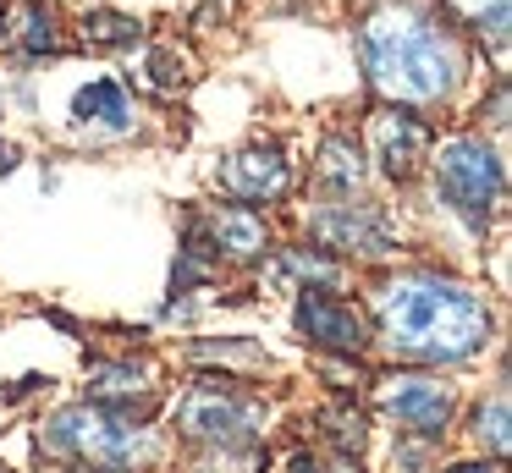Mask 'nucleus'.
<instances>
[{
    "label": "nucleus",
    "instance_id": "4",
    "mask_svg": "<svg viewBox=\"0 0 512 473\" xmlns=\"http://www.w3.org/2000/svg\"><path fill=\"white\" fill-rule=\"evenodd\" d=\"M435 187H441V198L468 220V226H485L490 209L501 204L507 176H501L496 149H485L479 138H457V143H446L441 160H435Z\"/></svg>",
    "mask_w": 512,
    "mask_h": 473
},
{
    "label": "nucleus",
    "instance_id": "10",
    "mask_svg": "<svg viewBox=\"0 0 512 473\" xmlns=\"http://www.w3.org/2000/svg\"><path fill=\"white\" fill-rule=\"evenodd\" d=\"M72 116H78V127H89V132H133V99L122 94V83L100 77V83H89L78 99H72Z\"/></svg>",
    "mask_w": 512,
    "mask_h": 473
},
{
    "label": "nucleus",
    "instance_id": "17",
    "mask_svg": "<svg viewBox=\"0 0 512 473\" xmlns=\"http://www.w3.org/2000/svg\"><path fill=\"white\" fill-rule=\"evenodd\" d=\"M479 429H490V451L501 457V451H507V402H501V396L490 402V413H479Z\"/></svg>",
    "mask_w": 512,
    "mask_h": 473
},
{
    "label": "nucleus",
    "instance_id": "15",
    "mask_svg": "<svg viewBox=\"0 0 512 473\" xmlns=\"http://www.w3.org/2000/svg\"><path fill=\"white\" fill-rule=\"evenodd\" d=\"M138 17H122V11H89L83 17V39L89 44H138Z\"/></svg>",
    "mask_w": 512,
    "mask_h": 473
},
{
    "label": "nucleus",
    "instance_id": "13",
    "mask_svg": "<svg viewBox=\"0 0 512 473\" xmlns=\"http://www.w3.org/2000/svg\"><path fill=\"white\" fill-rule=\"evenodd\" d=\"M320 182L342 187V193H353V187L364 182V160H358V149L347 138H331L320 149Z\"/></svg>",
    "mask_w": 512,
    "mask_h": 473
},
{
    "label": "nucleus",
    "instance_id": "7",
    "mask_svg": "<svg viewBox=\"0 0 512 473\" xmlns=\"http://www.w3.org/2000/svg\"><path fill=\"white\" fill-rule=\"evenodd\" d=\"M298 330L309 341H320V347H336V352H358V347H364V319H358L347 303L325 297V292H303Z\"/></svg>",
    "mask_w": 512,
    "mask_h": 473
},
{
    "label": "nucleus",
    "instance_id": "1",
    "mask_svg": "<svg viewBox=\"0 0 512 473\" xmlns=\"http://www.w3.org/2000/svg\"><path fill=\"white\" fill-rule=\"evenodd\" d=\"M380 336L402 358L452 363L490 341V308L479 292L457 281L413 275V281H397L380 292Z\"/></svg>",
    "mask_w": 512,
    "mask_h": 473
},
{
    "label": "nucleus",
    "instance_id": "16",
    "mask_svg": "<svg viewBox=\"0 0 512 473\" xmlns=\"http://www.w3.org/2000/svg\"><path fill=\"white\" fill-rule=\"evenodd\" d=\"M23 50H56V28H50V17L39 6H28L23 11Z\"/></svg>",
    "mask_w": 512,
    "mask_h": 473
},
{
    "label": "nucleus",
    "instance_id": "8",
    "mask_svg": "<svg viewBox=\"0 0 512 473\" xmlns=\"http://www.w3.org/2000/svg\"><path fill=\"white\" fill-rule=\"evenodd\" d=\"M182 429L199 440H215V446H232V440H248L254 424H248V407L232 402L221 391H199L182 402Z\"/></svg>",
    "mask_w": 512,
    "mask_h": 473
},
{
    "label": "nucleus",
    "instance_id": "11",
    "mask_svg": "<svg viewBox=\"0 0 512 473\" xmlns=\"http://www.w3.org/2000/svg\"><path fill=\"white\" fill-rule=\"evenodd\" d=\"M325 248H358V253H386V226L375 215H353V209H336V215H320L314 220Z\"/></svg>",
    "mask_w": 512,
    "mask_h": 473
},
{
    "label": "nucleus",
    "instance_id": "18",
    "mask_svg": "<svg viewBox=\"0 0 512 473\" xmlns=\"http://www.w3.org/2000/svg\"><path fill=\"white\" fill-rule=\"evenodd\" d=\"M446 473H496V468H485V462H463V468H446Z\"/></svg>",
    "mask_w": 512,
    "mask_h": 473
},
{
    "label": "nucleus",
    "instance_id": "9",
    "mask_svg": "<svg viewBox=\"0 0 512 473\" xmlns=\"http://www.w3.org/2000/svg\"><path fill=\"white\" fill-rule=\"evenodd\" d=\"M221 187L237 198H276L287 193V160H281V149H243L226 160Z\"/></svg>",
    "mask_w": 512,
    "mask_h": 473
},
{
    "label": "nucleus",
    "instance_id": "3",
    "mask_svg": "<svg viewBox=\"0 0 512 473\" xmlns=\"http://www.w3.org/2000/svg\"><path fill=\"white\" fill-rule=\"evenodd\" d=\"M50 446L72 451L78 462H89V468H100V473H122V468H133L138 451H144V429L127 413H111L105 402H94V407L61 413L56 424H50Z\"/></svg>",
    "mask_w": 512,
    "mask_h": 473
},
{
    "label": "nucleus",
    "instance_id": "19",
    "mask_svg": "<svg viewBox=\"0 0 512 473\" xmlns=\"http://www.w3.org/2000/svg\"><path fill=\"white\" fill-rule=\"evenodd\" d=\"M292 473H320V468H314L309 457H292Z\"/></svg>",
    "mask_w": 512,
    "mask_h": 473
},
{
    "label": "nucleus",
    "instance_id": "12",
    "mask_svg": "<svg viewBox=\"0 0 512 473\" xmlns=\"http://www.w3.org/2000/svg\"><path fill=\"white\" fill-rule=\"evenodd\" d=\"M215 248L237 253V259L259 253L265 248V220L248 215V209H221V215H215Z\"/></svg>",
    "mask_w": 512,
    "mask_h": 473
},
{
    "label": "nucleus",
    "instance_id": "5",
    "mask_svg": "<svg viewBox=\"0 0 512 473\" xmlns=\"http://www.w3.org/2000/svg\"><path fill=\"white\" fill-rule=\"evenodd\" d=\"M369 138H375V160L386 176H397V182H408L413 171H419V160L430 154V127H424L419 116H408V110H380L375 127H369Z\"/></svg>",
    "mask_w": 512,
    "mask_h": 473
},
{
    "label": "nucleus",
    "instance_id": "14",
    "mask_svg": "<svg viewBox=\"0 0 512 473\" xmlns=\"http://www.w3.org/2000/svg\"><path fill=\"white\" fill-rule=\"evenodd\" d=\"M457 17L468 22L474 33H490V39H507V0H446Z\"/></svg>",
    "mask_w": 512,
    "mask_h": 473
},
{
    "label": "nucleus",
    "instance_id": "2",
    "mask_svg": "<svg viewBox=\"0 0 512 473\" xmlns=\"http://www.w3.org/2000/svg\"><path fill=\"white\" fill-rule=\"evenodd\" d=\"M364 44V66L369 83L391 99H413V105H430V99L452 94L457 83V44L446 39L441 22L419 17V11H375L358 33Z\"/></svg>",
    "mask_w": 512,
    "mask_h": 473
},
{
    "label": "nucleus",
    "instance_id": "6",
    "mask_svg": "<svg viewBox=\"0 0 512 473\" xmlns=\"http://www.w3.org/2000/svg\"><path fill=\"white\" fill-rule=\"evenodd\" d=\"M386 418H397L402 429H419V435H441L446 418H452V396L430 380H397L380 391Z\"/></svg>",
    "mask_w": 512,
    "mask_h": 473
}]
</instances>
